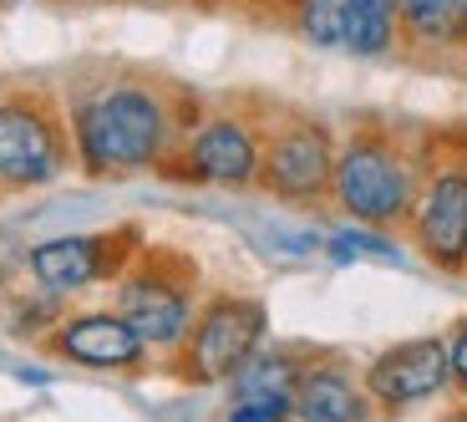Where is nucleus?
Segmentation results:
<instances>
[{
  "label": "nucleus",
  "instance_id": "nucleus-9",
  "mask_svg": "<svg viewBox=\"0 0 467 422\" xmlns=\"http://www.w3.org/2000/svg\"><path fill=\"white\" fill-rule=\"evenodd\" d=\"M259 164H265V112L209 107L178 138V153L163 164V178L244 194V188H259Z\"/></svg>",
  "mask_w": 467,
  "mask_h": 422
},
{
  "label": "nucleus",
  "instance_id": "nucleus-17",
  "mask_svg": "<svg viewBox=\"0 0 467 422\" xmlns=\"http://www.w3.org/2000/svg\"><path fill=\"white\" fill-rule=\"evenodd\" d=\"M285 31H295L316 51H340V41H346V0H295Z\"/></svg>",
  "mask_w": 467,
  "mask_h": 422
},
{
  "label": "nucleus",
  "instance_id": "nucleus-12",
  "mask_svg": "<svg viewBox=\"0 0 467 422\" xmlns=\"http://www.w3.org/2000/svg\"><path fill=\"white\" fill-rule=\"evenodd\" d=\"M371 392L361 382V366H350L336 352H305V366L295 376L290 422H376Z\"/></svg>",
  "mask_w": 467,
  "mask_h": 422
},
{
  "label": "nucleus",
  "instance_id": "nucleus-20",
  "mask_svg": "<svg viewBox=\"0 0 467 422\" xmlns=\"http://www.w3.org/2000/svg\"><path fill=\"white\" fill-rule=\"evenodd\" d=\"M254 21H275V26H285L290 21V11H295V0H239Z\"/></svg>",
  "mask_w": 467,
  "mask_h": 422
},
{
  "label": "nucleus",
  "instance_id": "nucleus-5",
  "mask_svg": "<svg viewBox=\"0 0 467 422\" xmlns=\"http://www.w3.org/2000/svg\"><path fill=\"white\" fill-rule=\"evenodd\" d=\"M77 168L67 102L47 87H0V194L51 188Z\"/></svg>",
  "mask_w": 467,
  "mask_h": 422
},
{
  "label": "nucleus",
  "instance_id": "nucleus-22",
  "mask_svg": "<svg viewBox=\"0 0 467 422\" xmlns=\"http://www.w3.org/2000/svg\"><path fill=\"white\" fill-rule=\"evenodd\" d=\"M188 5H199V11H223L229 0H188Z\"/></svg>",
  "mask_w": 467,
  "mask_h": 422
},
{
  "label": "nucleus",
  "instance_id": "nucleus-6",
  "mask_svg": "<svg viewBox=\"0 0 467 422\" xmlns=\"http://www.w3.org/2000/svg\"><path fill=\"white\" fill-rule=\"evenodd\" d=\"M269 341V305L249 290H203L199 316L168 356V376L183 387H223Z\"/></svg>",
  "mask_w": 467,
  "mask_h": 422
},
{
  "label": "nucleus",
  "instance_id": "nucleus-19",
  "mask_svg": "<svg viewBox=\"0 0 467 422\" xmlns=\"http://www.w3.org/2000/svg\"><path fill=\"white\" fill-rule=\"evenodd\" d=\"M219 422H290V407H275V402H229Z\"/></svg>",
  "mask_w": 467,
  "mask_h": 422
},
{
  "label": "nucleus",
  "instance_id": "nucleus-21",
  "mask_svg": "<svg viewBox=\"0 0 467 422\" xmlns=\"http://www.w3.org/2000/svg\"><path fill=\"white\" fill-rule=\"evenodd\" d=\"M442 422H467V397H457L452 407L442 412Z\"/></svg>",
  "mask_w": 467,
  "mask_h": 422
},
{
  "label": "nucleus",
  "instance_id": "nucleus-13",
  "mask_svg": "<svg viewBox=\"0 0 467 422\" xmlns=\"http://www.w3.org/2000/svg\"><path fill=\"white\" fill-rule=\"evenodd\" d=\"M401 57L467 67V0H397Z\"/></svg>",
  "mask_w": 467,
  "mask_h": 422
},
{
  "label": "nucleus",
  "instance_id": "nucleus-4",
  "mask_svg": "<svg viewBox=\"0 0 467 422\" xmlns=\"http://www.w3.org/2000/svg\"><path fill=\"white\" fill-rule=\"evenodd\" d=\"M203 301L199 265L173 245H142L132 265L112 280V305L132 321L152 356H173L178 341L188 336Z\"/></svg>",
  "mask_w": 467,
  "mask_h": 422
},
{
  "label": "nucleus",
  "instance_id": "nucleus-2",
  "mask_svg": "<svg viewBox=\"0 0 467 422\" xmlns=\"http://www.w3.org/2000/svg\"><path fill=\"white\" fill-rule=\"evenodd\" d=\"M421 153H427V132L386 118H356L336 148L330 209L350 224L401 235L421 184Z\"/></svg>",
  "mask_w": 467,
  "mask_h": 422
},
{
  "label": "nucleus",
  "instance_id": "nucleus-1",
  "mask_svg": "<svg viewBox=\"0 0 467 422\" xmlns=\"http://www.w3.org/2000/svg\"><path fill=\"white\" fill-rule=\"evenodd\" d=\"M193 118H199V107H188L183 92H173L168 82H152V77H138V71L87 82L67 102L77 168L97 184L163 174V164L178 153V138Z\"/></svg>",
  "mask_w": 467,
  "mask_h": 422
},
{
  "label": "nucleus",
  "instance_id": "nucleus-18",
  "mask_svg": "<svg viewBox=\"0 0 467 422\" xmlns=\"http://www.w3.org/2000/svg\"><path fill=\"white\" fill-rule=\"evenodd\" d=\"M447 362H452V392L467 397V316L452 321V331H447Z\"/></svg>",
  "mask_w": 467,
  "mask_h": 422
},
{
  "label": "nucleus",
  "instance_id": "nucleus-23",
  "mask_svg": "<svg viewBox=\"0 0 467 422\" xmlns=\"http://www.w3.org/2000/svg\"><path fill=\"white\" fill-rule=\"evenodd\" d=\"M462 280H467V265H462Z\"/></svg>",
  "mask_w": 467,
  "mask_h": 422
},
{
  "label": "nucleus",
  "instance_id": "nucleus-16",
  "mask_svg": "<svg viewBox=\"0 0 467 422\" xmlns=\"http://www.w3.org/2000/svg\"><path fill=\"white\" fill-rule=\"evenodd\" d=\"M320 255L330 265H361V259L366 265H391V270L407 265V249L397 245L391 229H371V224H350V219H340L336 229L320 235Z\"/></svg>",
  "mask_w": 467,
  "mask_h": 422
},
{
  "label": "nucleus",
  "instance_id": "nucleus-3",
  "mask_svg": "<svg viewBox=\"0 0 467 422\" xmlns=\"http://www.w3.org/2000/svg\"><path fill=\"white\" fill-rule=\"evenodd\" d=\"M407 245L437 275L462 280L467 265V128H432L421 153V184L407 214Z\"/></svg>",
  "mask_w": 467,
  "mask_h": 422
},
{
  "label": "nucleus",
  "instance_id": "nucleus-7",
  "mask_svg": "<svg viewBox=\"0 0 467 422\" xmlns=\"http://www.w3.org/2000/svg\"><path fill=\"white\" fill-rule=\"evenodd\" d=\"M336 148H340V132L316 112H300V107L265 112L259 194H269L285 209H330Z\"/></svg>",
  "mask_w": 467,
  "mask_h": 422
},
{
  "label": "nucleus",
  "instance_id": "nucleus-14",
  "mask_svg": "<svg viewBox=\"0 0 467 422\" xmlns=\"http://www.w3.org/2000/svg\"><path fill=\"white\" fill-rule=\"evenodd\" d=\"M300 366H305V352L280 346V341H265V346L223 382V392H229V402H275V407H295V376H300Z\"/></svg>",
  "mask_w": 467,
  "mask_h": 422
},
{
  "label": "nucleus",
  "instance_id": "nucleus-8",
  "mask_svg": "<svg viewBox=\"0 0 467 422\" xmlns=\"http://www.w3.org/2000/svg\"><path fill=\"white\" fill-rule=\"evenodd\" d=\"M148 245L142 224H117V229H67V235L31 239L21 259V275L36 290L57 301H82L92 290H112V280L132 265V255Z\"/></svg>",
  "mask_w": 467,
  "mask_h": 422
},
{
  "label": "nucleus",
  "instance_id": "nucleus-10",
  "mask_svg": "<svg viewBox=\"0 0 467 422\" xmlns=\"http://www.w3.org/2000/svg\"><path fill=\"white\" fill-rule=\"evenodd\" d=\"M41 352L61 366L77 372H97V376H132L152 366V346L132 331V321L107 305H67L61 321L41 336Z\"/></svg>",
  "mask_w": 467,
  "mask_h": 422
},
{
  "label": "nucleus",
  "instance_id": "nucleus-15",
  "mask_svg": "<svg viewBox=\"0 0 467 422\" xmlns=\"http://www.w3.org/2000/svg\"><path fill=\"white\" fill-rule=\"evenodd\" d=\"M340 51L361 61H381L401 51L397 31V0H346V41Z\"/></svg>",
  "mask_w": 467,
  "mask_h": 422
},
{
  "label": "nucleus",
  "instance_id": "nucleus-11",
  "mask_svg": "<svg viewBox=\"0 0 467 422\" xmlns=\"http://www.w3.org/2000/svg\"><path fill=\"white\" fill-rule=\"evenodd\" d=\"M361 382L371 392L381 417H401L411 407L442 402L452 392V362H447V331L442 336H407L391 341L361 366Z\"/></svg>",
  "mask_w": 467,
  "mask_h": 422
}]
</instances>
